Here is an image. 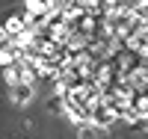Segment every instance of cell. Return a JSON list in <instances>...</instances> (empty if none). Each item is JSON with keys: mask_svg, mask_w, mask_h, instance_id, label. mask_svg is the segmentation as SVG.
Listing matches in <instances>:
<instances>
[{"mask_svg": "<svg viewBox=\"0 0 148 139\" xmlns=\"http://www.w3.org/2000/svg\"><path fill=\"white\" fill-rule=\"evenodd\" d=\"M119 116H116V112L113 110H110V104H107V101L101 98V101H98V104L92 107V121L98 124V127H110V124H113Z\"/></svg>", "mask_w": 148, "mask_h": 139, "instance_id": "cell-1", "label": "cell"}, {"mask_svg": "<svg viewBox=\"0 0 148 139\" xmlns=\"http://www.w3.org/2000/svg\"><path fill=\"white\" fill-rule=\"evenodd\" d=\"M104 130L107 127H98L95 121H86V124H80V139H104Z\"/></svg>", "mask_w": 148, "mask_h": 139, "instance_id": "cell-3", "label": "cell"}, {"mask_svg": "<svg viewBox=\"0 0 148 139\" xmlns=\"http://www.w3.org/2000/svg\"><path fill=\"white\" fill-rule=\"evenodd\" d=\"M30 98H33V83H18V86H12V101H15V104H27Z\"/></svg>", "mask_w": 148, "mask_h": 139, "instance_id": "cell-2", "label": "cell"}, {"mask_svg": "<svg viewBox=\"0 0 148 139\" xmlns=\"http://www.w3.org/2000/svg\"><path fill=\"white\" fill-rule=\"evenodd\" d=\"M130 47H133V50H139L142 56L148 53V27H142V30H139V33L130 39Z\"/></svg>", "mask_w": 148, "mask_h": 139, "instance_id": "cell-4", "label": "cell"}]
</instances>
